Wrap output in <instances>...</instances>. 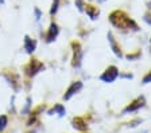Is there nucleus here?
<instances>
[{"instance_id": "nucleus-2", "label": "nucleus", "mask_w": 151, "mask_h": 133, "mask_svg": "<svg viewBox=\"0 0 151 133\" xmlns=\"http://www.w3.org/2000/svg\"><path fill=\"white\" fill-rule=\"evenodd\" d=\"M117 75H119V71H117L116 67L109 66L103 74H101L100 78H101V81H104V82H113V81L117 78Z\"/></svg>"}, {"instance_id": "nucleus-16", "label": "nucleus", "mask_w": 151, "mask_h": 133, "mask_svg": "<svg viewBox=\"0 0 151 133\" xmlns=\"http://www.w3.org/2000/svg\"><path fill=\"white\" fill-rule=\"evenodd\" d=\"M76 4H77V8L82 11V0H76Z\"/></svg>"}, {"instance_id": "nucleus-3", "label": "nucleus", "mask_w": 151, "mask_h": 133, "mask_svg": "<svg viewBox=\"0 0 151 133\" xmlns=\"http://www.w3.org/2000/svg\"><path fill=\"white\" fill-rule=\"evenodd\" d=\"M82 89V82H80V81H77V82H73L72 85L69 86V89L66 90L65 95H63V98L65 100H70L74 94H77V93L80 92Z\"/></svg>"}, {"instance_id": "nucleus-9", "label": "nucleus", "mask_w": 151, "mask_h": 133, "mask_svg": "<svg viewBox=\"0 0 151 133\" xmlns=\"http://www.w3.org/2000/svg\"><path fill=\"white\" fill-rule=\"evenodd\" d=\"M73 127L77 130H86L88 125H86V122L81 117H76V118H73Z\"/></svg>"}, {"instance_id": "nucleus-13", "label": "nucleus", "mask_w": 151, "mask_h": 133, "mask_svg": "<svg viewBox=\"0 0 151 133\" xmlns=\"http://www.w3.org/2000/svg\"><path fill=\"white\" fill-rule=\"evenodd\" d=\"M58 6H60V0H53V4H51V10H50V15H54V14L58 11Z\"/></svg>"}, {"instance_id": "nucleus-11", "label": "nucleus", "mask_w": 151, "mask_h": 133, "mask_svg": "<svg viewBox=\"0 0 151 133\" xmlns=\"http://www.w3.org/2000/svg\"><path fill=\"white\" fill-rule=\"evenodd\" d=\"M86 14L91 16L92 19H96L100 12H99V10L96 8V7H93V6H86Z\"/></svg>"}, {"instance_id": "nucleus-1", "label": "nucleus", "mask_w": 151, "mask_h": 133, "mask_svg": "<svg viewBox=\"0 0 151 133\" xmlns=\"http://www.w3.org/2000/svg\"><path fill=\"white\" fill-rule=\"evenodd\" d=\"M109 20L115 27H117V28H123V30L131 28V30H135V31L138 30L136 23L132 19H129L123 11H113V12L109 15Z\"/></svg>"}, {"instance_id": "nucleus-12", "label": "nucleus", "mask_w": 151, "mask_h": 133, "mask_svg": "<svg viewBox=\"0 0 151 133\" xmlns=\"http://www.w3.org/2000/svg\"><path fill=\"white\" fill-rule=\"evenodd\" d=\"M7 122H8L7 116H0V132H1V130H4V128L7 127Z\"/></svg>"}, {"instance_id": "nucleus-18", "label": "nucleus", "mask_w": 151, "mask_h": 133, "mask_svg": "<svg viewBox=\"0 0 151 133\" xmlns=\"http://www.w3.org/2000/svg\"><path fill=\"white\" fill-rule=\"evenodd\" d=\"M150 7H151V3H150Z\"/></svg>"}, {"instance_id": "nucleus-6", "label": "nucleus", "mask_w": 151, "mask_h": 133, "mask_svg": "<svg viewBox=\"0 0 151 133\" xmlns=\"http://www.w3.org/2000/svg\"><path fill=\"white\" fill-rule=\"evenodd\" d=\"M73 47H74V58H73V66L78 67L81 65V58H82V51L80 48L78 43H73Z\"/></svg>"}, {"instance_id": "nucleus-4", "label": "nucleus", "mask_w": 151, "mask_h": 133, "mask_svg": "<svg viewBox=\"0 0 151 133\" xmlns=\"http://www.w3.org/2000/svg\"><path fill=\"white\" fill-rule=\"evenodd\" d=\"M143 106H145V97H139V98H136L135 101L132 102V104H129L128 106L124 109V113H131V112H135V110H138V109L143 108Z\"/></svg>"}, {"instance_id": "nucleus-8", "label": "nucleus", "mask_w": 151, "mask_h": 133, "mask_svg": "<svg viewBox=\"0 0 151 133\" xmlns=\"http://www.w3.org/2000/svg\"><path fill=\"white\" fill-rule=\"evenodd\" d=\"M108 41H109V43H111V47H112L113 53H115V54H116L119 58H122L123 57L122 50H120V47L116 44V42H115V38H113V35L111 34V32H108Z\"/></svg>"}, {"instance_id": "nucleus-10", "label": "nucleus", "mask_w": 151, "mask_h": 133, "mask_svg": "<svg viewBox=\"0 0 151 133\" xmlns=\"http://www.w3.org/2000/svg\"><path fill=\"white\" fill-rule=\"evenodd\" d=\"M35 46H37V43H35L32 39L28 38V36H26L24 38V47H26V50H27V53L31 54L32 51L35 50Z\"/></svg>"}, {"instance_id": "nucleus-15", "label": "nucleus", "mask_w": 151, "mask_h": 133, "mask_svg": "<svg viewBox=\"0 0 151 133\" xmlns=\"http://www.w3.org/2000/svg\"><path fill=\"white\" fill-rule=\"evenodd\" d=\"M148 82H151V73H148L147 75L143 78V83H148Z\"/></svg>"}, {"instance_id": "nucleus-5", "label": "nucleus", "mask_w": 151, "mask_h": 133, "mask_svg": "<svg viewBox=\"0 0 151 133\" xmlns=\"http://www.w3.org/2000/svg\"><path fill=\"white\" fill-rule=\"evenodd\" d=\"M42 69H43V65H42L41 62H38L37 59H32L26 70H27L28 75H35V74H37L38 71H41Z\"/></svg>"}, {"instance_id": "nucleus-17", "label": "nucleus", "mask_w": 151, "mask_h": 133, "mask_svg": "<svg viewBox=\"0 0 151 133\" xmlns=\"http://www.w3.org/2000/svg\"><path fill=\"white\" fill-rule=\"evenodd\" d=\"M4 3V0H0V4H3Z\"/></svg>"}, {"instance_id": "nucleus-7", "label": "nucleus", "mask_w": 151, "mask_h": 133, "mask_svg": "<svg viewBox=\"0 0 151 133\" xmlns=\"http://www.w3.org/2000/svg\"><path fill=\"white\" fill-rule=\"evenodd\" d=\"M58 34H60V30H58V26L55 24V23H51L50 24V28H49V32H47L46 35V39L47 42L50 43V42L55 41V38L58 36Z\"/></svg>"}, {"instance_id": "nucleus-14", "label": "nucleus", "mask_w": 151, "mask_h": 133, "mask_svg": "<svg viewBox=\"0 0 151 133\" xmlns=\"http://www.w3.org/2000/svg\"><path fill=\"white\" fill-rule=\"evenodd\" d=\"M53 112H57V113L60 114V116H63V114H65V109H63L61 105H57L53 110H50V113H53Z\"/></svg>"}]
</instances>
